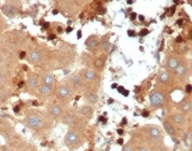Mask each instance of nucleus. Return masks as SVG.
<instances>
[{"label": "nucleus", "mask_w": 192, "mask_h": 151, "mask_svg": "<svg viewBox=\"0 0 192 151\" xmlns=\"http://www.w3.org/2000/svg\"><path fill=\"white\" fill-rule=\"evenodd\" d=\"M150 104L153 107H162L164 104V96L162 93L160 92H153L150 95Z\"/></svg>", "instance_id": "1"}, {"label": "nucleus", "mask_w": 192, "mask_h": 151, "mask_svg": "<svg viewBox=\"0 0 192 151\" xmlns=\"http://www.w3.org/2000/svg\"><path fill=\"white\" fill-rule=\"evenodd\" d=\"M26 125L30 128L38 130L42 126V119L37 116H30L26 119Z\"/></svg>", "instance_id": "2"}, {"label": "nucleus", "mask_w": 192, "mask_h": 151, "mask_svg": "<svg viewBox=\"0 0 192 151\" xmlns=\"http://www.w3.org/2000/svg\"><path fill=\"white\" fill-rule=\"evenodd\" d=\"M79 142V135H78L77 132L74 131H69L65 136V142L66 145L69 146V145H74L76 142Z\"/></svg>", "instance_id": "3"}, {"label": "nucleus", "mask_w": 192, "mask_h": 151, "mask_svg": "<svg viewBox=\"0 0 192 151\" xmlns=\"http://www.w3.org/2000/svg\"><path fill=\"white\" fill-rule=\"evenodd\" d=\"M57 97L61 98V99H64V98H67L70 94V89L68 88L67 85H61L57 89Z\"/></svg>", "instance_id": "4"}, {"label": "nucleus", "mask_w": 192, "mask_h": 151, "mask_svg": "<svg viewBox=\"0 0 192 151\" xmlns=\"http://www.w3.org/2000/svg\"><path fill=\"white\" fill-rule=\"evenodd\" d=\"M52 91H53V86L47 85L45 83H42L40 88H39V93L42 96H49V95L52 94Z\"/></svg>", "instance_id": "5"}, {"label": "nucleus", "mask_w": 192, "mask_h": 151, "mask_svg": "<svg viewBox=\"0 0 192 151\" xmlns=\"http://www.w3.org/2000/svg\"><path fill=\"white\" fill-rule=\"evenodd\" d=\"M2 11L3 13L6 15H8V16H14L15 15V8L13 7V4H11V3H7V4H4L2 8Z\"/></svg>", "instance_id": "6"}, {"label": "nucleus", "mask_w": 192, "mask_h": 151, "mask_svg": "<svg viewBox=\"0 0 192 151\" xmlns=\"http://www.w3.org/2000/svg\"><path fill=\"white\" fill-rule=\"evenodd\" d=\"M27 85H28V88H29L30 90H35L36 88L39 85L38 77H37V76H35V74L30 76L29 79H28V81H27Z\"/></svg>", "instance_id": "7"}, {"label": "nucleus", "mask_w": 192, "mask_h": 151, "mask_svg": "<svg viewBox=\"0 0 192 151\" xmlns=\"http://www.w3.org/2000/svg\"><path fill=\"white\" fill-rule=\"evenodd\" d=\"M28 57H29V61L31 63H38V62H40V59H41V54H40L39 51L33 50L29 53Z\"/></svg>", "instance_id": "8"}, {"label": "nucleus", "mask_w": 192, "mask_h": 151, "mask_svg": "<svg viewBox=\"0 0 192 151\" xmlns=\"http://www.w3.org/2000/svg\"><path fill=\"white\" fill-rule=\"evenodd\" d=\"M96 45H97V38H96L95 36L89 37V39L85 41V47H88L89 50H93Z\"/></svg>", "instance_id": "9"}, {"label": "nucleus", "mask_w": 192, "mask_h": 151, "mask_svg": "<svg viewBox=\"0 0 192 151\" xmlns=\"http://www.w3.org/2000/svg\"><path fill=\"white\" fill-rule=\"evenodd\" d=\"M173 121H174L175 124H177V125H179V126H181V125L185 124L186 119H185L183 115H181V113H175L174 116H173Z\"/></svg>", "instance_id": "10"}, {"label": "nucleus", "mask_w": 192, "mask_h": 151, "mask_svg": "<svg viewBox=\"0 0 192 151\" xmlns=\"http://www.w3.org/2000/svg\"><path fill=\"white\" fill-rule=\"evenodd\" d=\"M148 134H149V136H150L151 138H153V139H158V138H160V136H161L160 130L158 128H154V126L148 130Z\"/></svg>", "instance_id": "11"}, {"label": "nucleus", "mask_w": 192, "mask_h": 151, "mask_svg": "<svg viewBox=\"0 0 192 151\" xmlns=\"http://www.w3.org/2000/svg\"><path fill=\"white\" fill-rule=\"evenodd\" d=\"M83 76L86 80L89 81H93L96 79V72L94 70H91V69H86V70L83 71Z\"/></svg>", "instance_id": "12"}, {"label": "nucleus", "mask_w": 192, "mask_h": 151, "mask_svg": "<svg viewBox=\"0 0 192 151\" xmlns=\"http://www.w3.org/2000/svg\"><path fill=\"white\" fill-rule=\"evenodd\" d=\"M51 115L54 118H58V117H61L63 115V108L61 106H58V105H55L51 109Z\"/></svg>", "instance_id": "13"}, {"label": "nucleus", "mask_w": 192, "mask_h": 151, "mask_svg": "<svg viewBox=\"0 0 192 151\" xmlns=\"http://www.w3.org/2000/svg\"><path fill=\"white\" fill-rule=\"evenodd\" d=\"M163 125H164V128H165L166 133L169 134L171 136H175V135H176V132H175L174 126H173L169 121H164L163 122Z\"/></svg>", "instance_id": "14"}, {"label": "nucleus", "mask_w": 192, "mask_h": 151, "mask_svg": "<svg viewBox=\"0 0 192 151\" xmlns=\"http://www.w3.org/2000/svg\"><path fill=\"white\" fill-rule=\"evenodd\" d=\"M71 82L74 84V88H77V89H80L81 86H82V80H81V77H80L79 74H76L72 76L71 78Z\"/></svg>", "instance_id": "15"}, {"label": "nucleus", "mask_w": 192, "mask_h": 151, "mask_svg": "<svg viewBox=\"0 0 192 151\" xmlns=\"http://www.w3.org/2000/svg\"><path fill=\"white\" fill-rule=\"evenodd\" d=\"M54 81H55V78H54V76L52 74H47L45 77H43V83L47 84V85L53 86Z\"/></svg>", "instance_id": "16"}, {"label": "nucleus", "mask_w": 192, "mask_h": 151, "mask_svg": "<svg viewBox=\"0 0 192 151\" xmlns=\"http://www.w3.org/2000/svg\"><path fill=\"white\" fill-rule=\"evenodd\" d=\"M80 113L84 117H90L92 116V108L90 106H81L80 107Z\"/></svg>", "instance_id": "17"}, {"label": "nucleus", "mask_w": 192, "mask_h": 151, "mask_svg": "<svg viewBox=\"0 0 192 151\" xmlns=\"http://www.w3.org/2000/svg\"><path fill=\"white\" fill-rule=\"evenodd\" d=\"M175 72H176V74H177L178 77H183L187 72L185 65H183V64H178V66L176 67V69H175Z\"/></svg>", "instance_id": "18"}, {"label": "nucleus", "mask_w": 192, "mask_h": 151, "mask_svg": "<svg viewBox=\"0 0 192 151\" xmlns=\"http://www.w3.org/2000/svg\"><path fill=\"white\" fill-rule=\"evenodd\" d=\"M178 61L177 58H175V57H169V61H167V63H166V65H167V67H169V69H176V67L178 66Z\"/></svg>", "instance_id": "19"}, {"label": "nucleus", "mask_w": 192, "mask_h": 151, "mask_svg": "<svg viewBox=\"0 0 192 151\" xmlns=\"http://www.w3.org/2000/svg\"><path fill=\"white\" fill-rule=\"evenodd\" d=\"M169 72L167 71H162L161 74H160V76H159V80H160V82H162V83H166L167 81H169Z\"/></svg>", "instance_id": "20"}, {"label": "nucleus", "mask_w": 192, "mask_h": 151, "mask_svg": "<svg viewBox=\"0 0 192 151\" xmlns=\"http://www.w3.org/2000/svg\"><path fill=\"white\" fill-rule=\"evenodd\" d=\"M86 99H88L90 104H96L98 101V96L96 94H94V93H92V94L86 95Z\"/></svg>", "instance_id": "21"}, {"label": "nucleus", "mask_w": 192, "mask_h": 151, "mask_svg": "<svg viewBox=\"0 0 192 151\" xmlns=\"http://www.w3.org/2000/svg\"><path fill=\"white\" fill-rule=\"evenodd\" d=\"M180 109L185 112H189L191 111V103L189 101H183V104H180Z\"/></svg>", "instance_id": "22"}, {"label": "nucleus", "mask_w": 192, "mask_h": 151, "mask_svg": "<svg viewBox=\"0 0 192 151\" xmlns=\"http://www.w3.org/2000/svg\"><path fill=\"white\" fill-rule=\"evenodd\" d=\"M74 118L71 116V115H67V116H65L64 119H63V122H64L66 125H71L74 123Z\"/></svg>", "instance_id": "23"}, {"label": "nucleus", "mask_w": 192, "mask_h": 151, "mask_svg": "<svg viewBox=\"0 0 192 151\" xmlns=\"http://www.w3.org/2000/svg\"><path fill=\"white\" fill-rule=\"evenodd\" d=\"M95 67L96 68H98V69H101V67H103V65H104V61L103 59H101V58H97L96 61H95Z\"/></svg>", "instance_id": "24"}, {"label": "nucleus", "mask_w": 192, "mask_h": 151, "mask_svg": "<svg viewBox=\"0 0 192 151\" xmlns=\"http://www.w3.org/2000/svg\"><path fill=\"white\" fill-rule=\"evenodd\" d=\"M101 47L104 51H108L110 49V47H111V44H110V42H108V41H104L103 43H101Z\"/></svg>", "instance_id": "25"}, {"label": "nucleus", "mask_w": 192, "mask_h": 151, "mask_svg": "<svg viewBox=\"0 0 192 151\" xmlns=\"http://www.w3.org/2000/svg\"><path fill=\"white\" fill-rule=\"evenodd\" d=\"M123 151H134V147H133V145L132 144H126V145L123 147Z\"/></svg>", "instance_id": "26"}, {"label": "nucleus", "mask_w": 192, "mask_h": 151, "mask_svg": "<svg viewBox=\"0 0 192 151\" xmlns=\"http://www.w3.org/2000/svg\"><path fill=\"white\" fill-rule=\"evenodd\" d=\"M97 12H98V14H105V13H106V9H105V8H104V7H99V8H98L97 9Z\"/></svg>", "instance_id": "27"}, {"label": "nucleus", "mask_w": 192, "mask_h": 151, "mask_svg": "<svg viewBox=\"0 0 192 151\" xmlns=\"http://www.w3.org/2000/svg\"><path fill=\"white\" fill-rule=\"evenodd\" d=\"M191 90H192L191 84H188V85L186 86V92L187 93H191Z\"/></svg>", "instance_id": "28"}, {"label": "nucleus", "mask_w": 192, "mask_h": 151, "mask_svg": "<svg viewBox=\"0 0 192 151\" xmlns=\"http://www.w3.org/2000/svg\"><path fill=\"white\" fill-rule=\"evenodd\" d=\"M136 18H137V14H136V13H131L130 18H131V20H132V21H134V20H135Z\"/></svg>", "instance_id": "29"}, {"label": "nucleus", "mask_w": 192, "mask_h": 151, "mask_svg": "<svg viewBox=\"0 0 192 151\" xmlns=\"http://www.w3.org/2000/svg\"><path fill=\"white\" fill-rule=\"evenodd\" d=\"M136 151H149V149L146 148V147H139Z\"/></svg>", "instance_id": "30"}, {"label": "nucleus", "mask_w": 192, "mask_h": 151, "mask_svg": "<svg viewBox=\"0 0 192 151\" xmlns=\"http://www.w3.org/2000/svg\"><path fill=\"white\" fill-rule=\"evenodd\" d=\"M147 34H148V30L147 29H142V31L139 33V35H140V36H146Z\"/></svg>", "instance_id": "31"}, {"label": "nucleus", "mask_w": 192, "mask_h": 151, "mask_svg": "<svg viewBox=\"0 0 192 151\" xmlns=\"http://www.w3.org/2000/svg\"><path fill=\"white\" fill-rule=\"evenodd\" d=\"M3 82H4V77H3L2 74H0V85H2Z\"/></svg>", "instance_id": "32"}, {"label": "nucleus", "mask_w": 192, "mask_h": 151, "mask_svg": "<svg viewBox=\"0 0 192 151\" xmlns=\"http://www.w3.org/2000/svg\"><path fill=\"white\" fill-rule=\"evenodd\" d=\"M127 35L128 36H132V37H133V36H135V31H134V30H128V31H127Z\"/></svg>", "instance_id": "33"}, {"label": "nucleus", "mask_w": 192, "mask_h": 151, "mask_svg": "<svg viewBox=\"0 0 192 151\" xmlns=\"http://www.w3.org/2000/svg\"><path fill=\"white\" fill-rule=\"evenodd\" d=\"M1 150H2V151H11V150H10L9 147H8V146H2V148H1Z\"/></svg>", "instance_id": "34"}, {"label": "nucleus", "mask_w": 192, "mask_h": 151, "mask_svg": "<svg viewBox=\"0 0 192 151\" xmlns=\"http://www.w3.org/2000/svg\"><path fill=\"white\" fill-rule=\"evenodd\" d=\"M176 42H183V37L181 36H178L176 38Z\"/></svg>", "instance_id": "35"}, {"label": "nucleus", "mask_w": 192, "mask_h": 151, "mask_svg": "<svg viewBox=\"0 0 192 151\" xmlns=\"http://www.w3.org/2000/svg\"><path fill=\"white\" fill-rule=\"evenodd\" d=\"M149 116V112H148V111H142V117H144V118H147V117Z\"/></svg>", "instance_id": "36"}, {"label": "nucleus", "mask_w": 192, "mask_h": 151, "mask_svg": "<svg viewBox=\"0 0 192 151\" xmlns=\"http://www.w3.org/2000/svg\"><path fill=\"white\" fill-rule=\"evenodd\" d=\"M123 91H124V88H123V86H119V88H118V92L119 93H123Z\"/></svg>", "instance_id": "37"}, {"label": "nucleus", "mask_w": 192, "mask_h": 151, "mask_svg": "<svg viewBox=\"0 0 192 151\" xmlns=\"http://www.w3.org/2000/svg\"><path fill=\"white\" fill-rule=\"evenodd\" d=\"M66 31H67V33H71V31H72V28L68 26V27H67V29H66Z\"/></svg>", "instance_id": "38"}, {"label": "nucleus", "mask_w": 192, "mask_h": 151, "mask_svg": "<svg viewBox=\"0 0 192 151\" xmlns=\"http://www.w3.org/2000/svg\"><path fill=\"white\" fill-rule=\"evenodd\" d=\"M81 36H82V33H81V30H79V31H78V34H77V37H78V38H81Z\"/></svg>", "instance_id": "39"}, {"label": "nucleus", "mask_w": 192, "mask_h": 151, "mask_svg": "<svg viewBox=\"0 0 192 151\" xmlns=\"http://www.w3.org/2000/svg\"><path fill=\"white\" fill-rule=\"evenodd\" d=\"M25 55H26V53H25V52H22V53H21V58H24V57H25Z\"/></svg>", "instance_id": "40"}, {"label": "nucleus", "mask_w": 192, "mask_h": 151, "mask_svg": "<svg viewBox=\"0 0 192 151\" xmlns=\"http://www.w3.org/2000/svg\"><path fill=\"white\" fill-rule=\"evenodd\" d=\"M118 144H119V145H122V144H123V139H122V138H121V139H119Z\"/></svg>", "instance_id": "41"}, {"label": "nucleus", "mask_w": 192, "mask_h": 151, "mask_svg": "<svg viewBox=\"0 0 192 151\" xmlns=\"http://www.w3.org/2000/svg\"><path fill=\"white\" fill-rule=\"evenodd\" d=\"M183 24V20H178L177 21V25H181Z\"/></svg>", "instance_id": "42"}, {"label": "nucleus", "mask_w": 192, "mask_h": 151, "mask_svg": "<svg viewBox=\"0 0 192 151\" xmlns=\"http://www.w3.org/2000/svg\"><path fill=\"white\" fill-rule=\"evenodd\" d=\"M118 134L119 135H122L123 134V130H118Z\"/></svg>", "instance_id": "43"}, {"label": "nucleus", "mask_w": 192, "mask_h": 151, "mask_svg": "<svg viewBox=\"0 0 192 151\" xmlns=\"http://www.w3.org/2000/svg\"><path fill=\"white\" fill-rule=\"evenodd\" d=\"M123 95H124V96H127V95H128V92H127V91H123Z\"/></svg>", "instance_id": "44"}, {"label": "nucleus", "mask_w": 192, "mask_h": 151, "mask_svg": "<svg viewBox=\"0 0 192 151\" xmlns=\"http://www.w3.org/2000/svg\"><path fill=\"white\" fill-rule=\"evenodd\" d=\"M57 31H58V33H62V31H63L62 27H58V28H57Z\"/></svg>", "instance_id": "45"}, {"label": "nucleus", "mask_w": 192, "mask_h": 151, "mask_svg": "<svg viewBox=\"0 0 192 151\" xmlns=\"http://www.w3.org/2000/svg\"><path fill=\"white\" fill-rule=\"evenodd\" d=\"M54 38H55V36H54V35H51L50 37H49V39H51V40H52V39H54Z\"/></svg>", "instance_id": "46"}, {"label": "nucleus", "mask_w": 192, "mask_h": 151, "mask_svg": "<svg viewBox=\"0 0 192 151\" xmlns=\"http://www.w3.org/2000/svg\"><path fill=\"white\" fill-rule=\"evenodd\" d=\"M159 151H167V149H166V148H161V149H159Z\"/></svg>", "instance_id": "47"}, {"label": "nucleus", "mask_w": 192, "mask_h": 151, "mask_svg": "<svg viewBox=\"0 0 192 151\" xmlns=\"http://www.w3.org/2000/svg\"><path fill=\"white\" fill-rule=\"evenodd\" d=\"M144 16H142V15H140V16H139V20H140V21H144Z\"/></svg>", "instance_id": "48"}, {"label": "nucleus", "mask_w": 192, "mask_h": 151, "mask_svg": "<svg viewBox=\"0 0 192 151\" xmlns=\"http://www.w3.org/2000/svg\"><path fill=\"white\" fill-rule=\"evenodd\" d=\"M174 3H176V4H178V3H180V1H177V0H175Z\"/></svg>", "instance_id": "49"}]
</instances>
